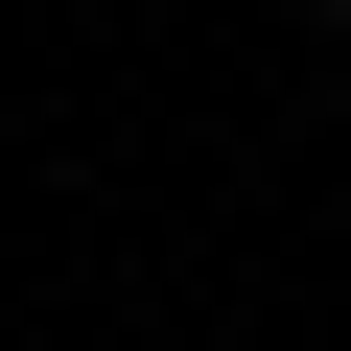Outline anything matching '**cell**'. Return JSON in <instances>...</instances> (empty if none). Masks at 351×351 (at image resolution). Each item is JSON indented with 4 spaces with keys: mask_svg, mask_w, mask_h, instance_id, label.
I'll use <instances>...</instances> for the list:
<instances>
[{
    "mask_svg": "<svg viewBox=\"0 0 351 351\" xmlns=\"http://www.w3.org/2000/svg\"><path fill=\"white\" fill-rule=\"evenodd\" d=\"M328 24H351V0H328Z\"/></svg>",
    "mask_w": 351,
    "mask_h": 351,
    "instance_id": "cell-1",
    "label": "cell"
}]
</instances>
